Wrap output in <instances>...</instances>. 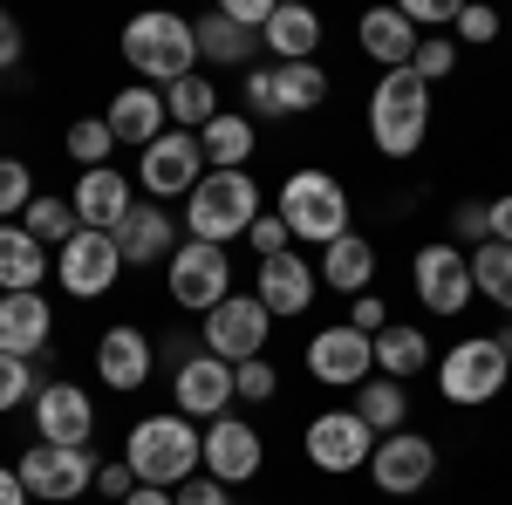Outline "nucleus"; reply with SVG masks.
Here are the masks:
<instances>
[{
    "instance_id": "f257e3e1",
    "label": "nucleus",
    "mask_w": 512,
    "mask_h": 505,
    "mask_svg": "<svg viewBox=\"0 0 512 505\" xmlns=\"http://www.w3.org/2000/svg\"><path fill=\"white\" fill-rule=\"evenodd\" d=\"M123 465L137 471V485H158V492H171V485L198 478V465H205V430H192V417H178V410L144 417V424L130 430Z\"/></svg>"
},
{
    "instance_id": "f03ea898",
    "label": "nucleus",
    "mask_w": 512,
    "mask_h": 505,
    "mask_svg": "<svg viewBox=\"0 0 512 505\" xmlns=\"http://www.w3.org/2000/svg\"><path fill=\"white\" fill-rule=\"evenodd\" d=\"M369 137L383 157H417L431 137V82L417 69H390L369 96Z\"/></svg>"
},
{
    "instance_id": "7ed1b4c3",
    "label": "nucleus",
    "mask_w": 512,
    "mask_h": 505,
    "mask_svg": "<svg viewBox=\"0 0 512 505\" xmlns=\"http://www.w3.org/2000/svg\"><path fill=\"white\" fill-rule=\"evenodd\" d=\"M253 219H260V185H253V171H205V185L185 198V239H205V246L246 239Z\"/></svg>"
},
{
    "instance_id": "20e7f679",
    "label": "nucleus",
    "mask_w": 512,
    "mask_h": 505,
    "mask_svg": "<svg viewBox=\"0 0 512 505\" xmlns=\"http://www.w3.org/2000/svg\"><path fill=\"white\" fill-rule=\"evenodd\" d=\"M123 62L137 69V76L151 82H185L198 76V35L185 14H137L130 28H123Z\"/></svg>"
},
{
    "instance_id": "39448f33",
    "label": "nucleus",
    "mask_w": 512,
    "mask_h": 505,
    "mask_svg": "<svg viewBox=\"0 0 512 505\" xmlns=\"http://www.w3.org/2000/svg\"><path fill=\"white\" fill-rule=\"evenodd\" d=\"M280 219H287L294 239L335 246V239L349 233V192H342V178H328V171H294V178L280 185Z\"/></svg>"
},
{
    "instance_id": "423d86ee",
    "label": "nucleus",
    "mask_w": 512,
    "mask_h": 505,
    "mask_svg": "<svg viewBox=\"0 0 512 505\" xmlns=\"http://www.w3.org/2000/svg\"><path fill=\"white\" fill-rule=\"evenodd\" d=\"M512 383L506 369V349H499V335H465L458 349L437 362V389H444V403H458V410H478V403H492L499 389Z\"/></svg>"
},
{
    "instance_id": "0eeeda50",
    "label": "nucleus",
    "mask_w": 512,
    "mask_h": 505,
    "mask_svg": "<svg viewBox=\"0 0 512 505\" xmlns=\"http://www.w3.org/2000/svg\"><path fill=\"white\" fill-rule=\"evenodd\" d=\"M164 280H171V301L192 314H212L219 301H233V260L226 246H205V239H185L171 260H164Z\"/></svg>"
},
{
    "instance_id": "6e6552de",
    "label": "nucleus",
    "mask_w": 512,
    "mask_h": 505,
    "mask_svg": "<svg viewBox=\"0 0 512 505\" xmlns=\"http://www.w3.org/2000/svg\"><path fill=\"white\" fill-rule=\"evenodd\" d=\"M205 355H219V362H253V355L267 349V335H274V314L260 308V294H233V301H219V308L205 314Z\"/></svg>"
},
{
    "instance_id": "1a4fd4ad",
    "label": "nucleus",
    "mask_w": 512,
    "mask_h": 505,
    "mask_svg": "<svg viewBox=\"0 0 512 505\" xmlns=\"http://www.w3.org/2000/svg\"><path fill=\"white\" fill-rule=\"evenodd\" d=\"M410 280H417V301L431 314H465L472 308V253L458 246V239H437V246H424L417 253V267H410Z\"/></svg>"
},
{
    "instance_id": "9d476101",
    "label": "nucleus",
    "mask_w": 512,
    "mask_h": 505,
    "mask_svg": "<svg viewBox=\"0 0 512 505\" xmlns=\"http://www.w3.org/2000/svg\"><path fill=\"white\" fill-rule=\"evenodd\" d=\"M205 144H198V130H164L158 144L144 151V164H137V178H144V192L151 198H192L198 185H205Z\"/></svg>"
},
{
    "instance_id": "9b49d317",
    "label": "nucleus",
    "mask_w": 512,
    "mask_h": 505,
    "mask_svg": "<svg viewBox=\"0 0 512 505\" xmlns=\"http://www.w3.org/2000/svg\"><path fill=\"white\" fill-rule=\"evenodd\" d=\"M117 273H123L117 233H89V226H82V233L62 246V260H55V280H62L69 301H96V294H110Z\"/></svg>"
},
{
    "instance_id": "f8f14e48",
    "label": "nucleus",
    "mask_w": 512,
    "mask_h": 505,
    "mask_svg": "<svg viewBox=\"0 0 512 505\" xmlns=\"http://www.w3.org/2000/svg\"><path fill=\"white\" fill-rule=\"evenodd\" d=\"M376 458V430L362 424L355 410H321L315 424H308V465L315 471H335V478H349Z\"/></svg>"
},
{
    "instance_id": "ddd939ff",
    "label": "nucleus",
    "mask_w": 512,
    "mask_h": 505,
    "mask_svg": "<svg viewBox=\"0 0 512 505\" xmlns=\"http://www.w3.org/2000/svg\"><path fill=\"white\" fill-rule=\"evenodd\" d=\"M21 485H28V492H35V499H82V492H89V485H96V458H89V451H76V444H35V451H28V458H21Z\"/></svg>"
},
{
    "instance_id": "4468645a",
    "label": "nucleus",
    "mask_w": 512,
    "mask_h": 505,
    "mask_svg": "<svg viewBox=\"0 0 512 505\" xmlns=\"http://www.w3.org/2000/svg\"><path fill=\"white\" fill-rule=\"evenodd\" d=\"M369 478H376V492H390V499H410V492H424V485L437 478V444H431V437H417V430L376 437Z\"/></svg>"
},
{
    "instance_id": "2eb2a0df",
    "label": "nucleus",
    "mask_w": 512,
    "mask_h": 505,
    "mask_svg": "<svg viewBox=\"0 0 512 505\" xmlns=\"http://www.w3.org/2000/svg\"><path fill=\"white\" fill-rule=\"evenodd\" d=\"M369 369H376V342L355 335L349 321H342V328H321L315 342H308V376L328 383V389H362Z\"/></svg>"
},
{
    "instance_id": "dca6fc26",
    "label": "nucleus",
    "mask_w": 512,
    "mask_h": 505,
    "mask_svg": "<svg viewBox=\"0 0 512 505\" xmlns=\"http://www.w3.org/2000/svg\"><path fill=\"white\" fill-rule=\"evenodd\" d=\"M35 430H41V444H76V451H89V437H96V403H89V389L41 383L35 389Z\"/></svg>"
},
{
    "instance_id": "f3484780",
    "label": "nucleus",
    "mask_w": 512,
    "mask_h": 505,
    "mask_svg": "<svg viewBox=\"0 0 512 505\" xmlns=\"http://www.w3.org/2000/svg\"><path fill=\"white\" fill-rule=\"evenodd\" d=\"M260 465H267L260 430L239 424V417H212V430H205V478H219V485H246Z\"/></svg>"
},
{
    "instance_id": "a211bd4d",
    "label": "nucleus",
    "mask_w": 512,
    "mask_h": 505,
    "mask_svg": "<svg viewBox=\"0 0 512 505\" xmlns=\"http://www.w3.org/2000/svg\"><path fill=\"white\" fill-rule=\"evenodd\" d=\"M171 396H178V417H226L233 410V362L219 355H192L178 376H171Z\"/></svg>"
},
{
    "instance_id": "6ab92c4d",
    "label": "nucleus",
    "mask_w": 512,
    "mask_h": 505,
    "mask_svg": "<svg viewBox=\"0 0 512 505\" xmlns=\"http://www.w3.org/2000/svg\"><path fill=\"white\" fill-rule=\"evenodd\" d=\"M151 362H158V349H151V335L144 328H130V321H117V328H103V342H96V376L110 389H144L151 383Z\"/></svg>"
},
{
    "instance_id": "aec40b11",
    "label": "nucleus",
    "mask_w": 512,
    "mask_h": 505,
    "mask_svg": "<svg viewBox=\"0 0 512 505\" xmlns=\"http://www.w3.org/2000/svg\"><path fill=\"white\" fill-rule=\"evenodd\" d=\"M315 287H321V267H308L294 246L287 253H274V260H260V308L267 314H308L315 308Z\"/></svg>"
},
{
    "instance_id": "412c9836",
    "label": "nucleus",
    "mask_w": 512,
    "mask_h": 505,
    "mask_svg": "<svg viewBox=\"0 0 512 505\" xmlns=\"http://www.w3.org/2000/svg\"><path fill=\"white\" fill-rule=\"evenodd\" d=\"M103 123H110V137H117V144L151 151L164 130H171V117H164V89H144V82L117 89V96H110V110H103Z\"/></svg>"
},
{
    "instance_id": "4be33fe9",
    "label": "nucleus",
    "mask_w": 512,
    "mask_h": 505,
    "mask_svg": "<svg viewBox=\"0 0 512 505\" xmlns=\"http://www.w3.org/2000/svg\"><path fill=\"white\" fill-rule=\"evenodd\" d=\"M123 219H130V178H123L117 164L82 171V185H76V226H89V233H117Z\"/></svg>"
},
{
    "instance_id": "5701e85b",
    "label": "nucleus",
    "mask_w": 512,
    "mask_h": 505,
    "mask_svg": "<svg viewBox=\"0 0 512 505\" xmlns=\"http://www.w3.org/2000/svg\"><path fill=\"white\" fill-rule=\"evenodd\" d=\"M117 253L130 267H151V260H171L178 253V219L164 205H130V219L117 226Z\"/></svg>"
},
{
    "instance_id": "b1692460",
    "label": "nucleus",
    "mask_w": 512,
    "mask_h": 505,
    "mask_svg": "<svg viewBox=\"0 0 512 505\" xmlns=\"http://www.w3.org/2000/svg\"><path fill=\"white\" fill-rule=\"evenodd\" d=\"M48 328H55V314H48L41 294H0V355L35 362L48 349Z\"/></svg>"
},
{
    "instance_id": "393cba45",
    "label": "nucleus",
    "mask_w": 512,
    "mask_h": 505,
    "mask_svg": "<svg viewBox=\"0 0 512 505\" xmlns=\"http://www.w3.org/2000/svg\"><path fill=\"white\" fill-rule=\"evenodd\" d=\"M355 35H362V55H369V62H383V76H390V69H410V55H417V41H424L403 21V7H369Z\"/></svg>"
},
{
    "instance_id": "a878e982",
    "label": "nucleus",
    "mask_w": 512,
    "mask_h": 505,
    "mask_svg": "<svg viewBox=\"0 0 512 505\" xmlns=\"http://www.w3.org/2000/svg\"><path fill=\"white\" fill-rule=\"evenodd\" d=\"M48 253L28 226H0V294H41Z\"/></svg>"
},
{
    "instance_id": "bb28decb",
    "label": "nucleus",
    "mask_w": 512,
    "mask_h": 505,
    "mask_svg": "<svg viewBox=\"0 0 512 505\" xmlns=\"http://www.w3.org/2000/svg\"><path fill=\"white\" fill-rule=\"evenodd\" d=\"M321 280H328L335 294H369V280H376V246L362 233H342L335 246H321Z\"/></svg>"
},
{
    "instance_id": "cd10ccee",
    "label": "nucleus",
    "mask_w": 512,
    "mask_h": 505,
    "mask_svg": "<svg viewBox=\"0 0 512 505\" xmlns=\"http://www.w3.org/2000/svg\"><path fill=\"white\" fill-rule=\"evenodd\" d=\"M315 48H321V21L308 7L280 0L274 21H267V55H280V62H315Z\"/></svg>"
},
{
    "instance_id": "c85d7f7f",
    "label": "nucleus",
    "mask_w": 512,
    "mask_h": 505,
    "mask_svg": "<svg viewBox=\"0 0 512 505\" xmlns=\"http://www.w3.org/2000/svg\"><path fill=\"white\" fill-rule=\"evenodd\" d=\"M198 144H205V164L212 171H239L253 157V117L246 110H219V117L198 130Z\"/></svg>"
},
{
    "instance_id": "c756f323",
    "label": "nucleus",
    "mask_w": 512,
    "mask_h": 505,
    "mask_svg": "<svg viewBox=\"0 0 512 505\" xmlns=\"http://www.w3.org/2000/svg\"><path fill=\"white\" fill-rule=\"evenodd\" d=\"M355 417L376 430V437H396V430H410V389L403 383H362L355 389Z\"/></svg>"
},
{
    "instance_id": "7c9ffc66",
    "label": "nucleus",
    "mask_w": 512,
    "mask_h": 505,
    "mask_svg": "<svg viewBox=\"0 0 512 505\" xmlns=\"http://www.w3.org/2000/svg\"><path fill=\"white\" fill-rule=\"evenodd\" d=\"M274 96H280V117L321 110V96H328V76H321V62H274Z\"/></svg>"
},
{
    "instance_id": "2f4dec72",
    "label": "nucleus",
    "mask_w": 512,
    "mask_h": 505,
    "mask_svg": "<svg viewBox=\"0 0 512 505\" xmlns=\"http://www.w3.org/2000/svg\"><path fill=\"white\" fill-rule=\"evenodd\" d=\"M192 35H198V62H219V69H239V62L253 55V35L233 28L226 14H198Z\"/></svg>"
},
{
    "instance_id": "473e14b6",
    "label": "nucleus",
    "mask_w": 512,
    "mask_h": 505,
    "mask_svg": "<svg viewBox=\"0 0 512 505\" xmlns=\"http://www.w3.org/2000/svg\"><path fill=\"white\" fill-rule=\"evenodd\" d=\"M424 362H431V342H424V328H383V335H376V369H383L390 383H410Z\"/></svg>"
},
{
    "instance_id": "72a5a7b5",
    "label": "nucleus",
    "mask_w": 512,
    "mask_h": 505,
    "mask_svg": "<svg viewBox=\"0 0 512 505\" xmlns=\"http://www.w3.org/2000/svg\"><path fill=\"white\" fill-rule=\"evenodd\" d=\"M164 117H171V130H205V123L219 117V89L205 76H185L164 89Z\"/></svg>"
},
{
    "instance_id": "f704fd0d",
    "label": "nucleus",
    "mask_w": 512,
    "mask_h": 505,
    "mask_svg": "<svg viewBox=\"0 0 512 505\" xmlns=\"http://www.w3.org/2000/svg\"><path fill=\"white\" fill-rule=\"evenodd\" d=\"M472 287L512 314V246H499V239H485V246H478V253H472Z\"/></svg>"
},
{
    "instance_id": "c9c22d12",
    "label": "nucleus",
    "mask_w": 512,
    "mask_h": 505,
    "mask_svg": "<svg viewBox=\"0 0 512 505\" xmlns=\"http://www.w3.org/2000/svg\"><path fill=\"white\" fill-rule=\"evenodd\" d=\"M21 226H28L41 246H48V239H55V246H69V239L82 233V226H76V205H69V198H35V205L21 212Z\"/></svg>"
},
{
    "instance_id": "e433bc0d",
    "label": "nucleus",
    "mask_w": 512,
    "mask_h": 505,
    "mask_svg": "<svg viewBox=\"0 0 512 505\" xmlns=\"http://www.w3.org/2000/svg\"><path fill=\"white\" fill-rule=\"evenodd\" d=\"M110 151H117V137H110V123H103V117H76V123H69V157H76V164L103 171Z\"/></svg>"
},
{
    "instance_id": "4c0bfd02",
    "label": "nucleus",
    "mask_w": 512,
    "mask_h": 505,
    "mask_svg": "<svg viewBox=\"0 0 512 505\" xmlns=\"http://www.w3.org/2000/svg\"><path fill=\"white\" fill-rule=\"evenodd\" d=\"M35 198H41V192H35V178H28V164H21V157H0V219L14 226V219H21Z\"/></svg>"
},
{
    "instance_id": "58836bf2",
    "label": "nucleus",
    "mask_w": 512,
    "mask_h": 505,
    "mask_svg": "<svg viewBox=\"0 0 512 505\" xmlns=\"http://www.w3.org/2000/svg\"><path fill=\"white\" fill-rule=\"evenodd\" d=\"M410 69H417V76L424 82H444L451 76V69H458V41H417V55H410Z\"/></svg>"
},
{
    "instance_id": "ea45409f",
    "label": "nucleus",
    "mask_w": 512,
    "mask_h": 505,
    "mask_svg": "<svg viewBox=\"0 0 512 505\" xmlns=\"http://www.w3.org/2000/svg\"><path fill=\"white\" fill-rule=\"evenodd\" d=\"M451 226H458V239H465V246H485V239H492V205H478V198H458V212H451Z\"/></svg>"
},
{
    "instance_id": "a19ab883",
    "label": "nucleus",
    "mask_w": 512,
    "mask_h": 505,
    "mask_svg": "<svg viewBox=\"0 0 512 505\" xmlns=\"http://www.w3.org/2000/svg\"><path fill=\"white\" fill-rule=\"evenodd\" d=\"M246 246H253L260 260H274V253L294 246V233H287V219H280V212H260V219H253V233H246Z\"/></svg>"
},
{
    "instance_id": "79ce46f5",
    "label": "nucleus",
    "mask_w": 512,
    "mask_h": 505,
    "mask_svg": "<svg viewBox=\"0 0 512 505\" xmlns=\"http://www.w3.org/2000/svg\"><path fill=\"white\" fill-rule=\"evenodd\" d=\"M233 389L246 396V403H267V396L280 389V376L267 369V362H260V355H253V362H239V369H233Z\"/></svg>"
},
{
    "instance_id": "37998d69",
    "label": "nucleus",
    "mask_w": 512,
    "mask_h": 505,
    "mask_svg": "<svg viewBox=\"0 0 512 505\" xmlns=\"http://www.w3.org/2000/svg\"><path fill=\"white\" fill-rule=\"evenodd\" d=\"M28 389H35L28 362H21V355H0V410H21V403H28Z\"/></svg>"
},
{
    "instance_id": "c03bdc74",
    "label": "nucleus",
    "mask_w": 512,
    "mask_h": 505,
    "mask_svg": "<svg viewBox=\"0 0 512 505\" xmlns=\"http://www.w3.org/2000/svg\"><path fill=\"white\" fill-rule=\"evenodd\" d=\"M458 41H472V48L499 41V14L492 7H458Z\"/></svg>"
},
{
    "instance_id": "a18cd8bd",
    "label": "nucleus",
    "mask_w": 512,
    "mask_h": 505,
    "mask_svg": "<svg viewBox=\"0 0 512 505\" xmlns=\"http://www.w3.org/2000/svg\"><path fill=\"white\" fill-rule=\"evenodd\" d=\"M246 110H253V117H280L274 69H246Z\"/></svg>"
},
{
    "instance_id": "49530a36",
    "label": "nucleus",
    "mask_w": 512,
    "mask_h": 505,
    "mask_svg": "<svg viewBox=\"0 0 512 505\" xmlns=\"http://www.w3.org/2000/svg\"><path fill=\"white\" fill-rule=\"evenodd\" d=\"M349 328H355V335H369V342H376V335L390 328V308H383L376 294H355V308H349Z\"/></svg>"
},
{
    "instance_id": "de8ad7c7",
    "label": "nucleus",
    "mask_w": 512,
    "mask_h": 505,
    "mask_svg": "<svg viewBox=\"0 0 512 505\" xmlns=\"http://www.w3.org/2000/svg\"><path fill=\"white\" fill-rule=\"evenodd\" d=\"M403 21H410V28H437V21H458V0H403Z\"/></svg>"
},
{
    "instance_id": "09e8293b",
    "label": "nucleus",
    "mask_w": 512,
    "mask_h": 505,
    "mask_svg": "<svg viewBox=\"0 0 512 505\" xmlns=\"http://www.w3.org/2000/svg\"><path fill=\"white\" fill-rule=\"evenodd\" d=\"M96 492H110V499H130V492H137V471H130V465H123V458H117V465H103V471H96Z\"/></svg>"
},
{
    "instance_id": "8fccbe9b",
    "label": "nucleus",
    "mask_w": 512,
    "mask_h": 505,
    "mask_svg": "<svg viewBox=\"0 0 512 505\" xmlns=\"http://www.w3.org/2000/svg\"><path fill=\"white\" fill-rule=\"evenodd\" d=\"M178 505H233V499H226V485H219V478H185Z\"/></svg>"
},
{
    "instance_id": "3c124183",
    "label": "nucleus",
    "mask_w": 512,
    "mask_h": 505,
    "mask_svg": "<svg viewBox=\"0 0 512 505\" xmlns=\"http://www.w3.org/2000/svg\"><path fill=\"white\" fill-rule=\"evenodd\" d=\"M14 62H21V28L0 14V69H14Z\"/></svg>"
},
{
    "instance_id": "603ef678",
    "label": "nucleus",
    "mask_w": 512,
    "mask_h": 505,
    "mask_svg": "<svg viewBox=\"0 0 512 505\" xmlns=\"http://www.w3.org/2000/svg\"><path fill=\"white\" fill-rule=\"evenodd\" d=\"M28 499H35V492L21 485V471H7V465H0V505H28Z\"/></svg>"
},
{
    "instance_id": "864d4df0",
    "label": "nucleus",
    "mask_w": 512,
    "mask_h": 505,
    "mask_svg": "<svg viewBox=\"0 0 512 505\" xmlns=\"http://www.w3.org/2000/svg\"><path fill=\"white\" fill-rule=\"evenodd\" d=\"M492 239H499V246H512V198H499V205H492Z\"/></svg>"
},
{
    "instance_id": "5fc2aeb1",
    "label": "nucleus",
    "mask_w": 512,
    "mask_h": 505,
    "mask_svg": "<svg viewBox=\"0 0 512 505\" xmlns=\"http://www.w3.org/2000/svg\"><path fill=\"white\" fill-rule=\"evenodd\" d=\"M123 505H178V492H158V485H137Z\"/></svg>"
},
{
    "instance_id": "6e6d98bb",
    "label": "nucleus",
    "mask_w": 512,
    "mask_h": 505,
    "mask_svg": "<svg viewBox=\"0 0 512 505\" xmlns=\"http://www.w3.org/2000/svg\"><path fill=\"white\" fill-rule=\"evenodd\" d=\"M499 349H506V369H512V328H506V335H499Z\"/></svg>"
}]
</instances>
